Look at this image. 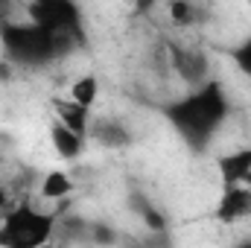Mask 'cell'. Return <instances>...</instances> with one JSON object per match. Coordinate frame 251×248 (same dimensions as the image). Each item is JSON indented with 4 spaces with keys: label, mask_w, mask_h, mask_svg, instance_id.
Instances as JSON below:
<instances>
[{
    "label": "cell",
    "mask_w": 251,
    "mask_h": 248,
    "mask_svg": "<svg viewBox=\"0 0 251 248\" xmlns=\"http://www.w3.org/2000/svg\"><path fill=\"white\" fill-rule=\"evenodd\" d=\"M167 117L187 143L204 146L228 117V97L216 79H207L204 85L193 88L181 99L167 105Z\"/></svg>",
    "instance_id": "1"
},
{
    "label": "cell",
    "mask_w": 251,
    "mask_h": 248,
    "mask_svg": "<svg viewBox=\"0 0 251 248\" xmlns=\"http://www.w3.org/2000/svg\"><path fill=\"white\" fill-rule=\"evenodd\" d=\"M59 228L56 210H38L29 201H21L3 213L0 248H44Z\"/></svg>",
    "instance_id": "2"
},
{
    "label": "cell",
    "mask_w": 251,
    "mask_h": 248,
    "mask_svg": "<svg viewBox=\"0 0 251 248\" xmlns=\"http://www.w3.org/2000/svg\"><path fill=\"white\" fill-rule=\"evenodd\" d=\"M0 35L6 44L9 59L21 64H44L59 56L62 44L70 41V35L47 29L41 24H0Z\"/></svg>",
    "instance_id": "3"
},
{
    "label": "cell",
    "mask_w": 251,
    "mask_h": 248,
    "mask_svg": "<svg viewBox=\"0 0 251 248\" xmlns=\"http://www.w3.org/2000/svg\"><path fill=\"white\" fill-rule=\"evenodd\" d=\"M170 62L173 67L178 70V76L190 82L193 88H199V85H204L207 79V59L201 56V50H196V47H184V44H170Z\"/></svg>",
    "instance_id": "4"
},
{
    "label": "cell",
    "mask_w": 251,
    "mask_h": 248,
    "mask_svg": "<svg viewBox=\"0 0 251 248\" xmlns=\"http://www.w3.org/2000/svg\"><path fill=\"white\" fill-rule=\"evenodd\" d=\"M251 216V187H222V196L216 201V219L219 222H243Z\"/></svg>",
    "instance_id": "5"
},
{
    "label": "cell",
    "mask_w": 251,
    "mask_h": 248,
    "mask_svg": "<svg viewBox=\"0 0 251 248\" xmlns=\"http://www.w3.org/2000/svg\"><path fill=\"white\" fill-rule=\"evenodd\" d=\"M219 167V178L222 187H240L251 181V149H237V152H228L216 161Z\"/></svg>",
    "instance_id": "6"
},
{
    "label": "cell",
    "mask_w": 251,
    "mask_h": 248,
    "mask_svg": "<svg viewBox=\"0 0 251 248\" xmlns=\"http://www.w3.org/2000/svg\"><path fill=\"white\" fill-rule=\"evenodd\" d=\"M56 111H59V117H62L64 128H70V131L79 134L82 140L91 134V111H88V108H82V105H76V102H70V99H59V102H56Z\"/></svg>",
    "instance_id": "7"
},
{
    "label": "cell",
    "mask_w": 251,
    "mask_h": 248,
    "mask_svg": "<svg viewBox=\"0 0 251 248\" xmlns=\"http://www.w3.org/2000/svg\"><path fill=\"white\" fill-rule=\"evenodd\" d=\"M50 140H53L56 155H59V158H64V161H76V158L82 155V149H85V140H82L79 134H73L70 128H64L62 123L53 125Z\"/></svg>",
    "instance_id": "8"
},
{
    "label": "cell",
    "mask_w": 251,
    "mask_h": 248,
    "mask_svg": "<svg viewBox=\"0 0 251 248\" xmlns=\"http://www.w3.org/2000/svg\"><path fill=\"white\" fill-rule=\"evenodd\" d=\"M128 204H131V207H134V213L146 222L149 234H167V216H164V213L149 201V198H143L140 193H131Z\"/></svg>",
    "instance_id": "9"
},
{
    "label": "cell",
    "mask_w": 251,
    "mask_h": 248,
    "mask_svg": "<svg viewBox=\"0 0 251 248\" xmlns=\"http://www.w3.org/2000/svg\"><path fill=\"white\" fill-rule=\"evenodd\" d=\"M38 193H41V198H47V201H64L70 193H73V181H70V175L62 173V170H53V173H47L44 178H41V184H38Z\"/></svg>",
    "instance_id": "10"
},
{
    "label": "cell",
    "mask_w": 251,
    "mask_h": 248,
    "mask_svg": "<svg viewBox=\"0 0 251 248\" xmlns=\"http://www.w3.org/2000/svg\"><path fill=\"white\" fill-rule=\"evenodd\" d=\"M97 97H100V79H97L94 73L79 76V79L70 85V102H76V105H82V108H88V111L94 108Z\"/></svg>",
    "instance_id": "11"
},
{
    "label": "cell",
    "mask_w": 251,
    "mask_h": 248,
    "mask_svg": "<svg viewBox=\"0 0 251 248\" xmlns=\"http://www.w3.org/2000/svg\"><path fill=\"white\" fill-rule=\"evenodd\" d=\"M94 137H100L105 146H123V143H128V128L117 120H102L94 128Z\"/></svg>",
    "instance_id": "12"
},
{
    "label": "cell",
    "mask_w": 251,
    "mask_h": 248,
    "mask_svg": "<svg viewBox=\"0 0 251 248\" xmlns=\"http://www.w3.org/2000/svg\"><path fill=\"white\" fill-rule=\"evenodd\" d=\"M170 18H173V24H178V26H190V24H196L199 9H196L193 3H184V0H173V3H170Z\"/></svg>",
    "instance_id": "13"
},
{
    "label": "cell",
    "mask_w": 251,
    "mask_h": 248,
    "mask_svg": "<svg viewBox=\"0 0 251 248\" xmlns=\"http://www.w3.org/2000/svg\"><path fill=\"white\" fill-rule=\"evenodd\" d=\"M234 62H237V67H240V70L251 79V35L240 44V47H237V50H234Z\"/></svg>",
    "instance_id": "14"
},
{
    "label": "cell",
    "mask_w": 251,
    "mask_h": 248,
    "mask_svg": "<svg viewBox=\"0 0 251 248\" xmlns=\"http://www.w3.org/2000/svg\"><path fill=\"white\" fill-rule=\"evenodd\" d=\"M88 234H91V240L100 243V246H111V243L117 240L114 231H111L108 225H88Z\"/></svg>",
    "instance_id": "15"
},
{
    "label": "cell",
    "mask_w": 251,
    "mask_h": 248,
    "mask_svg": "<svg viewBox=\"0 0 251 248\" xmlns=\"http://www.w3.org/2000/svg\"><path fill=\"white\" fill-rule=\"evenodd\" d=\"M6 207H9V190L0 187V213H6Z\"/></svg>",
    "instance_id": "16"
},
{
    "label": "cell",
    "mask_w": 251,
    "mask_h": 248,
    "mask_svg": "<svg viewBox=\"0 0 251 248\" xmlns=\"http://www.w3.org/2000/svg\"><path fill=\"white\" fill-rule=\"evenodd\" d=\"M234 248H251V240H243V243H237Z\"/></svg>",
    "instance_id": "17"
},
{
    "label": "cell",
    "mask_w": 251,
    "mask_h": 248,
    "mask_svg": "<svg viewBox=\"0 0 251 248\" xmlns=\"http://www.w3.org/2000/svg\"><path fill=\"white\" fill-rule=\"evenodd\" d=\"M44 248H50V246H44Z\"/></svg>",
    "instance_id": "18"
}]
</instances>
